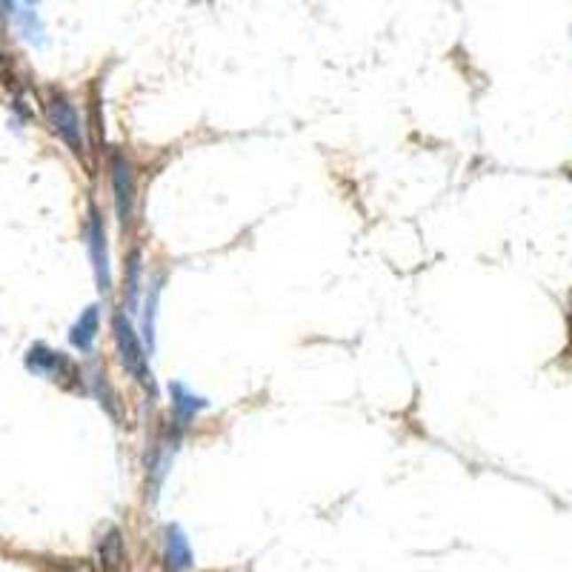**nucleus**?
Returning <instances> with one entry per match:
<instances>
[{"instance_id":"423d86ee","label":"nucleus","mask_w":572,"mask_h":572,"mask_svg":"<svg viewBox=\"0 0 572 572\" xmlns=\"http://www.w3.org/2000/svg\"><path fill=\"white\" fill-rule=\"evenodd\" d=\"M172 392V412H175V421L181 424V427H189L192 424V418L200 412V410H207V401H203L200 396H195L192 389H189L186 384H181V380H175V384L169 387Z\"/></svg>"},{"instance_id":"9b49d317","label":"nucleus","mask_w":572,"mask_h":572,"mask_svg":"<svg viewBox=\"0 0 572 572\" xmlns=\"http://www.w3.org/2000/svg\"><path fill=\"white\" fill-rule=\"evenodd\" d=\"M18 20H20V29H23V35L27 37H32V41H41V20H37V15L32 9H27V12H18Z\"/></svg>"},{"instance_id":"9d476101","label":"nucleus","mask_w":572,"mask_h":572,"mask_svg":"<svg viewBox=\"0 0 572 572\" xmlns=\"http://www.w3.org/2000/svg\"><path fill=\"white\" fill-rule=\"evenodd\" d=\"M158 295H161V281L152 284L149 289V303H146V317H144V338L152 349H155V307H158Z\"/></svg>"},{"instance_id":"7ed1b4c3","label":"nucleus","mask_w":572,"mask_h":572,"mask_svg":"<svg viewBox=\"0 0 572 572\" xmlns=\"http://www.w3.org/2000/svg\"><path fill=\"white\" fill-rule=\"evenodd\" d=\"M86 247H89V258H92V270H95V278H98V289L109 292L112 289V263H109L106 226H104V218H100V212L95 207L89 209Z\"/></svg>"},{"instance_id":"39448f33","label":"nucleus","mask_w":572,"mask_h":572,"mask_svg":"<svg viewBox=\"0 0 572 572\" xmlns=\"http://www.w3.org/2000/svg\"><path fill=\"white\" fill-rule=\"evenodd\" d=\"M27 366H29L32 372L46 375V378H55V380L67 378V375H74V366L67 358H63L60 352H52L49 347H43V343H37V347L29 349Z\"/></svg>"},{"instance_id":"6e6552de","label":"nucleus","mask_w":572,"mask_h":572,"mask_svg":"<svg viewBox=\"0 0 572 572\" xmlns=\"http://www.w3.org/2000/svg\"><path fill=\"white\" fill-rule=\"evenodd\" d=\"M98 558L104 572H123L126 564V550H123V536L118 527H106V532L98 541Z\"/></svg>"},{"instance_id":"f03ea898","label":"nucleus","mask_w":572,"mask_h":572,"mask_svg":"<svg viewBox=\"0 0 572 572\" xmlns=\"http://www.w3.org/2000/svg\"><path fill=\"white\" fill-rule=\"evenodd\" d=\"M46 118L49 126L55 129V135L67 144L74 155H83V126H81V114L63 95H52L46 100Z\"/></svg>"},{"instance_id":"1a4fd4ad","label":"nucleus","mask_w":572,"mask_h":572,"mask_svg":"<svg viewBox=\"0 0 572 572\" xmlns=\"http://www.w3.org/2000/svg\"><path fill=\"white\" fill-rule=\"evenodd\" d=\"M98 326H100V310L98 307H86L83 315L78 317V324L72 326L69 341L78 347L81 352H92V343L98 335Z\"/></svg>"},{"instance_id":"20e7f679","label":"nucleus","mask_w":572,"mask_h":572,"mask_svg":"<svg viewBox=\"0 0 572 572\" xmlns=\"http://www.w3.org/2000/svg\"><path fill=\"white\" fill-rule=\"evenodd\" d=\"M112 189H114V212H118V221L126 223L135 207V177L132 167L123 155L112 158Z\"/></svg>"},{"instance_id":"f257e3e1","label":"nucleus","mask_w":572,"mask_h":572,"mask_svg":"<svg viewBox=\"0 0 572 572\" xmlns=\"http://www.w3.org/2000/svg\"><path fill=\"white\" fill-rule=\"evenodd\" d=\"M112 335H114V347H118V355H121V364L126 366V372H129L137 384H146L149 387V358H146V349L141 338H137L132 321L126 317L123 312H114L112 315Z\"/></svg>"},{"instance_id":"0eeeda50","label":"nucleus","mask_w":572,"mask_h":572,"mask_svg":"<svg viewBox=\"0 0 572 572\" xmlns=\"http://www.w3.org/2000/svg\"><path fill=\"white\" fill-rule=\"evenodd\" d=\"M163 558L172 572H186L192 567V546H189L181 527L169 524L167 527V546H163Z\"/></svg>"},{"instance_id":"f8f14e48","label":"nucleus","mask_w":572,"mask_h":572,"mask_svg":"<svg viewBox=\"0 0 572 572\" xmlns=\"http://www.w3.org/2000/svg\"><path fill=\"white\" fill-rule=\"evenodd\" d=\"M137 275H141V255H132L129 263V278H126V292H129V307L135 310V301H137Z\"/></svg>"}]
</instances>
